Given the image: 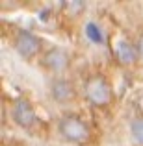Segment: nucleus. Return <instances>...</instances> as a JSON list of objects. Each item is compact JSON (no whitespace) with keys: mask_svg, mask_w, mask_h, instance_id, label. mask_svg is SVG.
I'll return each mask as SVG.
<instances>
[{"mask_svg":"<svg viewBox=\"0 0 143 146\" xmlns=\"http://www.w3.org/2000/svg\"><path fill=\"white\" fill-rule=\"evenodd\" d=\"M15 46H17V52L22 57H32L39 52L41 43H39V37L36 33L28 32V30H21L17 35V41H15Z\"/></svg>","mask_w":143,"mask_h":146,"instance_id":"nucleus-2","label":"nucleus"},{"mask_svg":"<svg viewBox=\"0 0 143 146\" xmlns=\"http://www.w3.org/2000/svg\"><path fill=\"white\" fill-rule=\"evenodd\" d=\"M130 133H132V139L136 141V144L143 146V117H138L132 120L130 124Z\"/></svg>","mask_w":143,"mask_h":146,"instance_id":"nucleus-9","label":"nucleus"},{"mask_svg":"<svg viewBox=\"0 0 143 146\" xmlns=\"http://www.w3.org/2000/svg\"><path fill=\"white\" fill-rule=\"evenodd\" d=\"M138 56H140L141 59H143V37H141L140 41H138Z\"/></svg>","mask_w":143,"mask_h":146,"instance_id":"nucleus-10","label":"nucleus"},{"mask_svg":"<svg viewBox=\"0 0 143 146\" xmlns=\"http://www.w3.org/2000/svg\"><path fill=\"white\" fill-rule=\"evenodd\" d=\"M52 96L58 102H69L73 98V87L65 80H56L52 83Z\"/></svg>","mask_w":143,"mask_h":146,"instance_id":"nucleus-7","label":"nucleus"},{"mask_svg":"<svg viewBox=\"0 0 143 146\" xmlns=\"http://www.w3.org/2000/svg\"><path fill=\"white\" fill-rule=\"evenodd\" d=\"M60 131L69 141H75V143H82V141H86L89 137V131H87L86 124L80 122L78 118H65V120H61Z\"/></svg>","mask_w":143,"mask_h":146,"instance_id":"nucleus-3","label":"nucleus"},{"mask_svg":"<svg viewBox=\"0 0 143 146\" xmlns=\"http://www.w3.org/2000/svg\"><path fill=\"white\" fill-rule=\"evenodd\" d=\"M115 54H117L119 61H121L123 65H132L134 61H136V57H138V50L130 43H126V41H121V43L117 44Z\"/></svg>","mask_w":143,"mask_h":146,"instance_id":"nucleus-6","label":"nucleus"},{"mask_svg":"<svg viewBox=\"0 0 143 146\" xmlns=\"http://www.w3.org/2000/svg\"><path fill=\"white\" fill-rule=\"evenodd\" d=\"M86 35H87L89 41H93L97 44H100L104 41V35H102V32H100V28H99L97 22H87L86 24Z\"/></svg>","mask_w":143,"mask_h":146,"instance_id":"nucleus-8","label":"nucleus"},{"mask_svg":"<svg viewBox=\"0 0 143 146\" xmlns=\"http://www.w3.org/2000/svg\"><path fill=\"white\" fill-rule=\"evenodd\" d=\"M86 96L89 98V102H93L95 106H104V104H108L110 98H111V89L106 83V80L91 78L86 85Z\"/></svg>","mask_w":143,"mask_h":146,"instance_id":"nucleus-1","label":"nucleus"},{"mask_svg":"<svg viewBox=\"0 0 143 146\" xmlns=\"http://www.w3.org/2000/svg\"><path fill=\"white\" fill-rule=\"evenodd\" d=\"M45 63H47L48 68L60 72V70H65V68H67L69 57H67V54H65L63 50L54 48V50H50V52H47V56H45Z\"/></svg>","mask_w":143,"mask_h":146,"instance_id":"nucleus-5","label":"nucleus"},{"mask_svg":"<svg viewBox=\"0 0 143 146\" xmlns=\"http://www.w3.org/2000/svg\"><path fill=\"white\" fill-rule=\"evenodd\" d=\"M13 118L22 128H32L36 124V111L30 106V102H26L24 98H19L13 104Z\"/></svg>","mask_w":143,"mask_h":146,"instance_id":"nucleus-4","label":"nucleus"}]
</instances>
